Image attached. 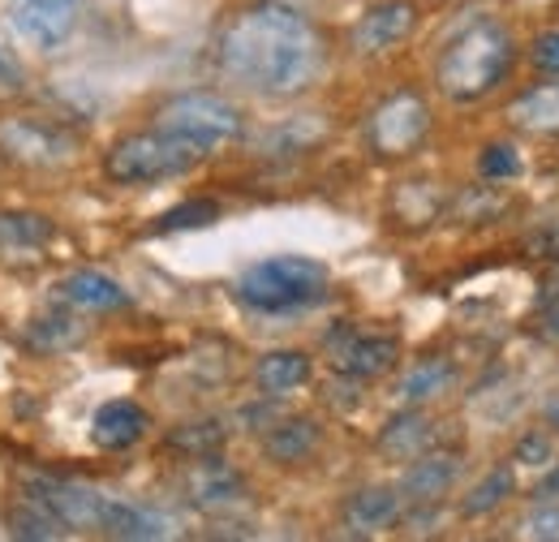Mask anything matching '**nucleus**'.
Returning a JSON list of instances; mask_svg holds the SVG:
<instances>
[{
	"label": "nucleus",
	"instance_id": "8",
	"mask_svg": "<svg viewBox=\"0 0 559 542\" xmlns=\"http://www.w3.org/2000/svg\"><path fill=\"white\" fill-rule=\"evenodd\" d=\"M26 495L39 499L66 530H86V534H104V517H108V495L78 486V482H61V478H31Z\"/></svg>",
	"mask_w": 559,
	"mask_h": 542
},
{
	"label": "nucleus",
	"instance_id": "26",
	"mask_svg": "<svg viewBox=\"0 0 559 542\" xmlns=\"http://www.w3.org/2000/svg\"><path fill=\"white\" fill-rule=\"evenodd\" d=\"M512 486H516L512 470H508V466H495V470L461 499V517H474V521H478V517H490V512L512 495Z\"/></svg>",
	"mask_w": 559,
	"mask_h": 542
},
{
	"label": "nucleus",
	"instance_id": "17",
	"mask_svg": "<svg viewBox=\"0 0 559 542\" xmlns=\"http://www.w3.org/2000/svg\"><path fill=\"white\" fill-rule=\"evenodd\" d=\"M508 121L530 138H559V78L556 82L530 86V91L508 108Z\"/></svg>",
	"mask_w": 559,
	"mask_h": 542
},
{
	"label": "nucleus",
	"instance_id": "24",
	"mask_svg": "<svg viewBox=\"0 0 559 542\" xmlns=\"http://www.w3.org/2000/svg\"><path fill=\"white\" fill-rule=\"evenodd\" d=\"M224 439H228V431H224V422H215V417H199V422H181V426H173L168 431V448L173 452H181V457H215L219 448H224Z\"/></svg>",
	"mask_w": 559,
	"mask_h": 542
},
{
	"label": "nucleus",
	"instance_id": "35",
	"mask_svg": "<svg viewBox=\"0 0 559 542\" xmlns=\"http://www.w3.org/2000/svg\"><path fill=\"white\" fill-rule=\"evenodd\" d=\"M551 426H556V431H559V401H556V405H551Z\"/></svg>",
	"mask_w": 559,
	"mask_h": 542
},
{
	"label": "nucleus",
	"instance_id": "29",
	"mask_svg": "<svg viewBox=\"0 0 559 542\" xmlns=\"http://www.w3.org/2000/svg\"><path fill=\"white\" fill-rule=\"evenodd\" d=\"M35 344L39 349H61V344H73V340L82 337V328L73 323L70 315H48V319H35Z\"/></svg>",
	"mask_w": 559,
	"mask_h": 542
},
{
	"label": "nucleus",
	"instance_id": "6",
	"mask_svg": "<svg viewBox=\"0 0 559 542\" xmlns=\"http://www.w3.org/2000/svg\"><path fill=\"white\" fill-rule=\"evenodd\" d=\"M0 155L31 173H61L82 155V134L48 113L0 117Z\"/></svg>",
	"mask_w": 559,
	"mask_h": 542
},
{
	"label": "nucleus",
	"instance_id": "21",
	"mask_svg": "<svg viewBox=\"0 0 559 542\" xmlns=\"http://www.w3.org/2000/svg\"><path fill=\"white\" fill-rule=\"evenodd\" d=\"M319 444H323V431L314 417H284L267 431L263 452L280 466H297V461H310L319 452Z\"/></svg>",
	"mask_w": 559,
	"mask_h": 542
},
{
	"label": "nucleus",
	"instance_id": "28",
	"mask_svg": "<svg viewBox=\"0 0 559 542\" xmlns=\"http://www.w3.org/2000/svg\"><path fill=\"white\" fill-rule=\"evenodd\" d=\"M478 173H483L487 181H512V177L521 173L516 146H512V142H490L487 151H483V160H478Z\"/></svg>",
	"mask_w": 559,
	"mask_h": 542
},
{
	"label": "nucleus",
	"instance_id": "16",
	"mask_svg": "<svg viewBox=\"0 0 559 542\" xmlns=\"http://www.w3.org/2000/svg\"><path fill=\"white\" fill-rule=\"evenodd\" d=\"M52 233V220L39 211H0V259H35Z\"/></svg>",
	"mask_w": 559,
	"mask_h": 542
},
{
	"label": "nucleus",
	"instance_id": "2",
	"mask_svg": "<svg viewBox=\"0 0 559 542\" xmlns=\"http://www.w3.org/2000/svg\"><path fill=\"white\" fill-rule=\"evenodd\" d=\"M512 61H516V48L508 26L483 17L448 39V48L435 61V82L452 104H478L512 73Z\"/></svg>",
	"mask_w": 559,
	"mask_h": 542
},
{
	"label": "nucleus",
	"instance_id": "7",
	"mask_svg": "<svg viewBox=\"0 0 559 542\" xmlns=\"http://www.w3.org/2000/svg\"><path fill=\"white\" fill-rule=\"evenodd\" d=\"M426 134H430V104L409 86L379 99L366 121V146L379 160H409L426 142Z\"/></svg>",
	"mask_w": 559,
	"mask_h": 542
},
{
	"label": "nucleus",
	"instance_id": "9",
	"mask_svg": "<svg viewBox=\"0 0 559 542\" xmlns=\"http://www.w3.org/2000/svg\"><path fill=\"white\" fill-rule=\"evenodd\" d=\"M414 26H418V4L414 0H379L357 17L349 44L361 57H383V52L401 48L414 35Z\"/></svg>",
	"mask_w": 559,
	"mask_h": 542
},
{
	"label": "nucleus",
	"instance_id": "5",
	"mask_svg": "<svg viewBox=\"0 0 559 542\" xmlns=\"http://www.w3.org/2000/svg\"><path fill=\"white\" fill-rule=\"evenodd\" d=\"M155 126H159L164 134L190 142V146L203 151V155L224 151V146H233L237 138L246 134L241 108H237L233 99L215 95V91H186V95L164 99L159 113H155Z\"/></svg>",
	"mask_w": 559,
	"mask_h": 542
},
{
	"label": "nucleus",
	"instance_id": "19",
	"mask_svg": "<svg viewBox=\"0 0 559 542\" xmlns=\"http://www.w3.org/2000/svg\"><path fill=\"white\" fill-rule=\"evenodd\" d=\"M314 375V362L301 353V349H276V353H263L259 366H254V384L263 397H288L297 388H306Z\"/></svg>",
	"mask_w": 559,
	"mask_h": 542
},
{
	"label": "nucleus",
	"instance_id": "1",
	"mask_svg": "<svg viewBox=\"0 0 559 542\" xmlns=\"http://www.w3.org/2000/svg\"><path fill=\"white\" fill-rule=\"evenodd\" d=\"M215 61L224 78H233L254 95L293 99L323 78L328 39L306 13L288 4H254L224 26L215 44Z\"/></svg>",
	"mask_w": 559,
	"mask_h": 542
},
{
	"label": "nucleus",
	"instance_id": "32",
	"mask_svg": "<svg viewBox=\"0 0 559 542\" xmlns=\"http://www.w3.org/2000/svg\"><path fill=\"white\" fill-rule=\"evenodd\" d=\"M547 457H551V444H547V435H538V431L525 435L521 448H516V461H525V466H543Z\"/></svg>",
	"mask_w": 559,
	"mask_h": 542
},
{
	"label": "nucleus",
	"instance_id": "3",
	"mask_svg": "<svg viewBox=\"0 0 559 542\" xmlns=\"http://www.w3.org/2000/svg\"><path fill=\"white\" fill-rule=\"evenodd\" d=\"M328 284H332V275L323 263L301 259V255H280V259H263V263L241 271L233 284V297L259 315H288V310H306V306L323 302Z\"/></svg>",
	"mask_w": 559,
	"mask_h": 542
},
{
	"label": "nucleus",
	"instance_id": "10",
	"mask_svg": "<svg viewBox=\"0 0 559 542\" xmlns=\"http://www.w3.org/2000/svg\"><path fill=\"white\" fill-rule=\"evenodd\" d=\"M332 366L349 379H379L401 362V340L383 337V332H357V328H341L332 332Z\"/></svg>",
	"mask_w": 559,
	"mask_h": 542
},
{
	"label": "nucleus",
	"instance_id": "34",
	"mask_svg": "<svg viewBox=\"0 0 559 542\" xmlns=\"http://www.w3.org/2000/svg\"><path fill=\"white\" fill-rule=\"evenodd\" d=\"M559 504V470H551V474L543 478V486H538V504Z\"/></svg>",
	"mask_w": 559,
	"mask_h": 542
},
{
	"label": "nucleus",
	"instance_id": "12",
	"mask_svg": "<svg viewBox=\"0 0 559 542\" xmlns=\"http://www.w3.org/2000/svg\"><path fill=\"white\" fill-rule=\"evenodd\" d=\"M13 26L35 48H61L78 26L73 0H13Z\"/></svg>",
	"mask_w": 559,
	"mask_h": 542
},
{
	"label": "nucleus",
	"instance_id": "15",
	"mask_svg": "<svg viewBox=\"0 0 559 542\" xmlns=\"http://www.w3.org/2000/svg\"><path fill=\"white\" fill-rule=\"evenodd\" d=\"M401 491L392 486H361L353 491L349 504H345V526L353 534H379V530H392L401 521Z\"/></svg>",
	"mask_w": 559,
	"mask_h": 542
},
{
	"label": "nucleus",
	"instance_id": "31",
	"mask_svg": "<svg viewBox=\"0 0 559 542\" xmlns=\"http://www.w3.org/2000/svg\"><path fill=\"white\" fill-rule=\"evenodd\" d=\"M530 57H534V66L543 69V73H556V78H559V31H547V35H538Z\"/></svg>",
	"mask_w": 559,
	"mask_h": 542
},
{
	"label": "nucleus",
	"instance_id": "13",
	"mask_svg": "<svg viewBox=\"0 0 559 542\" xmlns=\"http://www.w3.org/2000/svg\"><path fill=\"white\" fill-rule=\"evenodd\" d=\"M456 478H461L456 452H421L401 478V499L405 504H439L456 486Z\"/></svg>",
	"mask_w": 559,
	"mask_h": 542
},
{
	"label": "nucleus",
	"instance_id": "14",
	"mask_svg": "<svg viewBox=\"0 0 559 542\" xmlns=\"http://www.w3.org/2000/svg\"><path fill=\"white\" fill-rule=\"evenodd\" d=\"M146 426H151V417L139 401H108V405H99L95 422H91V439L104 452H126L146 435Z\"/></svg>",
	"mask_w": 559,
	"mask_h": 542
},
{
	"label": "nucleus",
	"instance_id": "18",
	"mask_svg": "<svg viewBox=\"0 0 559 542\" xmlns=\"http://www.w3.org/2000/svg\"><path fill=\"white\" fill-rule=\"evenodd\" d=\"M430 444H435V422H430L418 405L396 413V417L379 431V452L392 457V461H414L421 452H430Z\"/></svg>",
	"mask_w": 559,
	"mask_h": 542
},
{
	"label": "nucleus",
	"instance_id": "4",
	"mask_svg": "<svg viewBox=\"0 0 559 542\" xmlns=\"http://www.w3.org/2000/svg\"><path fill=\"white\" fill-rule=\"evenodd\" d=\"M203 160H207L203 151H194L190 142L164 134L155 126V130H134V134L117 138L104 151V177L112 186H159V181L194 173Z\"/></svg>",
	"mask_w": 559,
	"mask_h": 542
},
{
	"label": "nucleus",
	"instance_id": "30",
	"mask_svg": "<svg viewBox=\"0 0 559 542\" xmlns=\"http://www.w3.org/2000/svg\"><path fill=\"white\" fill-rule=\"evenodd\" d=\"M525 534H530V539H559V508L556 504H547V499H543V508L525 517Z\"/></svg>",
	"mask_w": 559,
	"mask_h": 542
},
{
	"label": "nucleus",
	"instance_id": "23",
	"mask_svg": "<svg viewBox=\"0 0 559 542\" xmlns=\"http://www.w3.org/2000/svg\"><path fill=\"white\" fill-rule=\"evenodd\" d=\"M452 384H456V366H452L448 357H426V362H418V366L401 379V401H405V405H426V401L443 397Z\"/></svg>",
	"mask_w": 559,
	"mask_h": 542
},
{
	"label": "nucleus",
	"instance_id": "27",
	"mask_svg": "<svg viewBox=\"0 0 559 542\" xmlns=\"http://www.w3.org/2000/svg\"><path fill=\"white\" fill-rule=\"evenodd\" d=\"M211 220H219V207L211 203V199H194V203H181L173 207V211H164L159 215V224H155V233H181V228H203Z\"/></svg>",
	"mask_w": 559,
	"mask_h": 542
},
{
	"label": "nucleus",
	"instance_id": "20",
	"mask_svg": "<svg viewBox=\"0 0 559 542\" xmlns=\"http://www.w3.org/2000/svg\"><path fill=\"white\" fill-rule=\"evenodd\" d=\"M61 297L70 302L73 310H95V315H104V310H126L130 306V293L112 280V275H104V271H73L61 280Z\"/></svg>",
	"mask_w": 559,
	"mask_h": 542
},
{
	"label": "nucleus",
	"instance_id": "11",
	"mask_svg": "<svg viewBox=\"0 0 559 542\" xmlns=\"http://www.w3.org/2000/svg\"><path fill=\"white\" fill-rule=\"evenodd\" d=\"M186 495L203 512H228L246 499V478L215 457H194V470L186 474Z\"/></svg>",
	"mask_w": 559,
	"mask_h": 542
},
{
	"label": "nucleus",
	"instance_id": "25",
	"mask_svg": "<svg viewBox=\"0 0 559 542\" xmlns=\"http://www.w3.org/2000/svg\"><path fill=\"white\" fill-rule=\"evenodd\" d=\"M9 534L13 539H35V542H48V539H61V534H70L39 499H17L13 504V512H9Z\"/></svg>",
	"mask_w": 559,
	"mask_h": 542
},
{
	"label": "nucleus",
	"instance_id": "33",
	"mask_svg": "<svg viewBox=\"0 0 559 542\" xmlns=\"http://www.w3.org/2000/svg\"><path fill=\"white\" fill-rule=\"evenodd\" d=\"M17 78H22L17 61H13V57L0 48V95H4V91H17Z\"/></svg>",
	"mask_w": 559,
	"mask_h": 542
},
{
	"label": "nucleus",
	"instance_id": "22",
	"mask_svg": "<svg viewBox=\"0 0 559 542\" xmlns=\"http://www.w3.org/2000/svg\"><path fill=\"white\" fill-rule=\"evenodd\" d=\"M104 534L108 539H130V542H146V539H168L173 534V521L164 512H151L142 504H108V517H104Z\"/></svg>",
	"mask_w": 559,
	"mask_h": 542
}]
</instances>
